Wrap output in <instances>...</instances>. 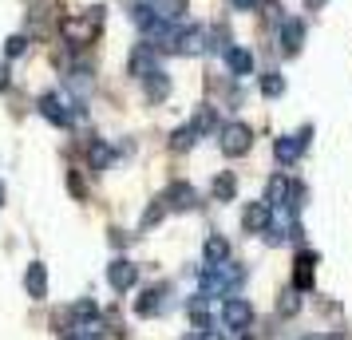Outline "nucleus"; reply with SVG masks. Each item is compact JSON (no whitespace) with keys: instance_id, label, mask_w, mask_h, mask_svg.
Returning <instances> with one entry per match:
<instances>
[{"instance_id":"f257e3e1","label":"nucleus","mask_w":352,"mask_h":340,"mask_svg":"<svg viewBox=\"0 0 352 340\" xmlns=\"http://www.w3.org/2000/svg\"><path fill=\"white\" fill-rule=\"evenodd\" d=\"M198 273V285H202V293L206 297H230V293L238 289L241 281H245V269H241L238 261L230 258V261H218V265H198L194 269Z\"/></svg>"},{"instance_id":"f03ea898","label":"nucleus","mask_w":352,"mask_h":340,"mask_svg":"<svg viewBox=\"0 0 352 340\" xmlns=\"http://www.w3.org/2000/svg\"><path fill=\"white\" fill-rule=\"evenodd\" d=\"M36 107L52 127H72L76 119H83V99H76L72 91H44Z\"/></svg>"},{"instance_id":"7ed1b4c3","label":"nucleus","mask_w":352,"mask_h":340,"mask_svg":"<svg viewBox=\"0 0 352 340\" xmlns=\"http://www.w3.org/2000/svg\"><path fill=\"white\" fill-rule=\"evenodd\" d=\"M218 146H222L226 159H241V155H250V146H254V131H250V123H222V131H218Z\"/></svg>"},{"instance_id":"20e7f679","label":"nucleus","mask_w":352,"mask_h":340,"mask_svg":"<svg viewBox=\"0 0 352 340\" xmlns=\"http://www.w3.org/2000/svg\"><path fill=\"white\" fill-rule=\"evenodd\" d=\"M309 139H313V127H301L297 135H281V139L273 143V155H277V162H281V166H293V162L305 155Z\"/></svg>"},{"instance_id":"39448f33","label":"nucleus","mask_w":352,"mask_h":340,"mask_svg":"<svg viewBox=\"0 0 352 340\" xmlns=\"http://www.w3.org/2000/svg\"><path fill=\"white\" fill-rule=\"evenodd\" d=\"M222 324L230 328V332H245V328L254 324V305H250V301H241V297H226Z\"/></svg>"},{"instance_id":"423d86ee","label":"nucleus","mask_w":352,"mask_h":340,"mask_svg":"<svg viewBox=\"0 0 352 340\" xmlns=\"http://www.w3.org/2000/svg\"><path fill=\"white\" fill-rule=\"evenodd\" d=\"M127 71L135 80H146L151 71H159V48L155 44H135L127 56Z\"/></svg>"},{"instance_id":"0eeeda50","label":"nucleus","mask_w":352,"mask_h":340,"mask_svg":"<svg viewBox=\"0 0 352 340\" xmlns=\"http://www.w3.org/2000/svg\"><path fill=\"white\" fill-rule=\"evenodd\" d=\"M162 202H166V210H198V190H194L190 182H170L166 186V194H162Z\"/></svg>"},{"instance_id":"6e6552de","label":"nucleus","mask_w":352,"mask_h":340,"mask_svg":"<svg viewBox=\"0 0 352 340\" xmlns=\"http://www.w3.org/2000/svg\"><path fill=\"white\" fill-rule=\"evenodd\" d=\"M107 281H111L115 293L135 289V281H139V265H131L127 258H115L111 265H107Z\"/></svg>"},{"instance_id":"1a4fd4ad","label":"nucleus","mask_w":352,"mask_h":340,"mask_svg":"<svg viewBox=\"0 0 352 340\" xmlns=\"http://www.w3.org/2000/svg\"><path fill=\"white\" fill-rule=\"evenodd\" d=\"M277 44L289 52V56H297L305 44V24L297 16H281V24H277Z\"/></svg>"},{"instance_id":"9d476101","label":"nucleus","mask_w":352,"mask_h":340,"mask_svg":"<svg viewBox=\"0 0 352 340\" xmlns=\"http://www.w3.org/2000/svg\"><path fill=\"white\" fill-rule=\"evenodd\" d=\"M241 226L250 229V234H265L273 226V206L270 202H250L245 210H241Z\"/></svg>"},{"instance_id":"9b49d317","label":"nucleus","mask_w":352,"mask_h":340,"mask_svg":"<svg viewBox=\"0 0 352 340\" xmlns=\"http://www.w3.org/2000/svg\"><path fill=\"white\" fill-rule=\"evenodd\" d=\"M202 52H210V32L206 28H182L178 32V56H202Z\"/></svg>"},{"instance_id":"f8f14e48","label":"nucleus","mask_w":352,"mask_h":340,"mask_svg":"<svg viewBox=\"0 0 352 340\" xmlns=\"http://www.w3.org/2000/svg\"><path fill=\"white\" fill-rule=\"evenodd\" d=\"M313 277H317V253H297V261H293V289L309 293L313 289Z\"/></svg>"},{"instance_id":"ddd939ff","label":"nucleus","mask_w":352,"mask_h":340,"mask_svg":"<svg viewBox=\"0 0 352 340\" xmlns=\"http://www.w3.org/2000/svg\"><path fill=\"white\" fill-rule=\"evenodd\" d=\"M24 289H28L32 301H44L48 297V269H44V261H32L24 269Z\"/></svg>"},{"instance_id":"4468645a","label":"nucleus","mask_w":352,"mask_h":340,"mask_svg":"<svg viewBox=\"0 0 352 340\" xmlns=\"http://www.w3.org/2000/svg\"><path fill=\"white\" fill-rule=\"evenodd\" d=\"M210 301H214V297H206L202 289L194 293V297H186V317L194 321L198 332H206V328H210Z\"/></svg>"},{"instance_id":"2eb2a0df","label":"nucleus","mask_w":352,"mask_h":340,"mask_svg":"<svg viewBox=\"0 0 352 340\" xmlns=\"http://www.w3.org/2000/svg\"><path fill=\"white\" fill-rule=\"evenodd\" d=\"M289 194H293V182L285 174H273L270 179V190H265V202H270L273 210H285L289 206Z\"/></svg>"},{"instance_id":"dca6fc26","label":"nucleus","mask_w":352,"mask_h":340,"mask_svg":"<svg viewBox=\"0 0 352 340\" xmlns=\"http://www.w3.org/2000/svg\"><path fill=\"white\" fill-rule=\"evenodd\" d=\"M143 91H146V99H151V103H162V99L170 95V76H166V71H151V76H146L143 80Z\"/></svg>"},{"instance_id":"f3484780","label":"nucleus","mask_w":352,"mask_h":340,"mask_svg":"<svg viewBox=\"0 0 352 340\" xmlns=\"http://www.w3.org/2000/svg\"><path fill=\"white\" fill-rule=\"evenodd\" d=\"M226 67H230L234 76H254V52L234 44V48L226 52Z\"/></svg>"},{"instance_id":"a211bd4d","label":"nucleus","mask_w":352,"mask_h":340,"mask_svg":"<svg viewBox=\"0 0 352 340\" xmlns=\"http://www.w3.org/2000/svg\"><path fill=\"white\" fill-rule=\"evenodd\" d=\"M162 297H166V289H162V285H151V289L139 297L135 313H139V317H155V313H162Z\"/></svg>"},{"instance_id":"6ab92c4d","label":"nucleus","mask_w":352,"mask_h":340,"mask_svg":"<svg viewBox=\"0 0 352 340\" xmlns=\"http://www.w3.org/2000/svg\"><path fill=\"white\" fill-rule=\"evenodd\" d=\"M194 127H198V135H218V107H210V103H202L198 111H194V119H190Z\"/></svg>"},{"instance_id":"aec40b11","label":"nucleus","mask_w":352,"mask_h":340,"mask_svg":"<svg viewBox=\"0 0 352 340\" xmlns=\"http://www.w3.org/2000/svg\"><path fill=\"white\" fill-rule=\"evenodd\" d=\"M72 321L76 324H96L99 321V305L91 301V297H80V301L72 305ZM76 324H72V328H76ZM72 328H67V332H72Z\"/></svg>"},{"instance_id":"412c9836","label":"nucleus","mask_w":352,"mask_h":340,"mask_svg":"<svg viewBox=\"0 0 352 340\" xmlns=\"http://www.w3.org/2000/svg\"><path fill=\"white\" fill-rule=\"evenodd\" d=\"M257 87H261L265 99H281L285 95V76H281V71H261V76H257Z\"/></svg>"},{"instance_id":"4be33fe9","label":"nucleus","mask_w":352,"mask_h":340,"mask_svg":"<svg viewBox=\"0 0 352 340\" xmlns=\"http://www.w3.org/2000/svg\"><path fill=\"white\" fill-rule=\"evenodd\" d=\"M202 253H206V265L230 261V242H226L222 234H210V238H206V245H202Z\"/></svg>"},{"instance_id":"5701e85b","label":"nucleus","mask_w":352,"mask_h":340,"mask_svg":"<svg viewBox=\"0 0 352 340\" xmlns=\"http://www.w3.org/2000/svg\"><path fill=\"white\" fill-rule=\"evenodd\" d=\"M210 190H214V198H218V202H234V194H238V179H234L230 170H218V179H214V186H210Z\"/></svg>"},{"instance_id":"b1692460","label":"nucleus","mask_w":352,"mask_h":340,"mask_svg":"<svg viewBox=\"0 0 352 340\" xmlns=\"http://www.w3.org/2000/svg\"><path fill=\"white\" fill-rule=\"evenodd\" d=\"M115 159V150L107 143H99V139H91V146H87V162H91V170H107Z\"/></svg>"},{"instance_id":"393cba45","label":"nucleus","mask_w":352,"mask_h":340,"mask_svg":"<svg viewBox=\"0 0 352 340\" xmlns=\"http://www.w3.org/2000/svg\"><path fill=\"white\" fill-rule=\"evenodd\" d=\"M194 143H198V127H194V123H186V127H178L175 135H170V150H178V155L190 150Z\"/></svg>"},{"instance_id":"a878e982","label":"nucleus","mask_w":352,"mask_h":340,"mask_svg":"<svg viewBox=\"0 0 352 340\" xmlns=\"http://www.w3.org/2000/svg\"><path fill=\"white\" fill-rule=\"evenodd\" d=\"M67 87L76 91V99H83L91 91V71L87 67H72V76H67Z\"/></svg>"},{"instance_id":"bb28decb","label":"nucleus","mask_w":352,"mask_h":340,"mask_svg":"<svg viewBox=\"0 0 352 340\" xmlns=\"http://www.w3.org/2000/svg\"><path fill=\"white\" fill-rule=\"evenodd\" d=\"M277 313H281V317H297V313H301V289L281 293V297H277Z\"/></svg>"},{"instance_id":"cd10ccee","label":"nucleus","mask_w":352,"mask_h":340,"mask_svg":"<svg viewBox=\"0 0 352 340\" xmlns=\"http://www.w3.org/2000/svg\"><path fill=\"white\" fill-rule=\"evenodd\" d=\"M155 8H159V16L166 20V24H175V20H182V12H186V0H155Z\"/></svg>"},{"instance_id":"c85d7f7f","label":"nucleus","mask_w":352,"mask_h":340,"mask_svg":"<svg viewBox=\"0 0 352 340\" xmlns=\"http://www.w3.org/2000/svg\"><path fill=\"white\" fill-rule=\"evenodd\" d=\"M234 48V40H230V28H226V24H214V28H210V52H230Z\"/></svg>"},{"instance_id":"c756f323","label":"nucleus","mask_w":352,"mask_h":340,"mask_svg":"<svg viewBox=\"0 0 352 340\" xmlns=\"http://www.w3.org/2000/svg\"><path fill=\"white\" fill-rule=\"evenodd\" d=\"M162 218H166V202H151V206H146V214H143V229H151V226H159Z\"/></svg>"},{"instance_id":"7c9ffc66","label":"nucleus","mask_w":352,"mask_h":340,"mask_svg":"<svg viewBox=\"0 0 352 340\" xmlns=\"http://www.w3.org/2000/svg\"><path fill=\"white\" fill-rule=\"evenodd\" d=\"M24 52H28V36H8V40H4V56H8V60H16V56H24Z\"/></svg>"},{"instance_id":"2f4dec72","label":"nucleus","mask_w":352,"mask_h":340,"mask_svg":"<svg viewBox=\"0 0 352 340\" xmlns=\"http://www.w3.org/2000/svg\"><path fill=\"white\" fill-rule=\"evenodd\" d=\"M234 8H238V12H257L261 0H234Z\"/></svg>"},{"instance_id":"473e14b6","label":"nucleus","mask_w":352,"mask_h":340,"mask_svg":"<svg viewBox=\"0 0 352 340\" xmlns=\"http://www.w3.org/2000/svg\"><path fill=\"white\" fill-rule=\"evenodd\" d=\"M67 186H72V194H76V198H83V182H80V174H76V170L67 174Z\"/></svg>"},{"instance_id":"72a5a7b5","label":"nucleus","mask_w":352,"mask_h":340,"mask_svg":"<svg viewBox=\"0 0 352 340\" xmlns=\"http://www.w3.org/2000/svg\"><path fill=\"white\" fill-rule=\"evenodd\" d=\"M127 242H131V238L123 234V229H111V245H127Z\"/></svg>"},{"instance_id":"f704fd0d","label":"nucleus","mask_w":352,"mask_h":340,"mask_svg":"<svg viewBox=\"0 0 352 340\" xmlns=\"http://www.w3.org/2000/svg\"><path fill=\"white\" fill-rule=\"evenodd\" d=\"M202 340H226L222 332H214V328H206V332H202Z\"/></svg>"},{"instance_id":"c9c22d12","label":"nucleus","mask_w":352,"mask_h":340,"mask_svg":"<svg viewBox=\"0 0 352 340\" xmlns=\"http://www.w3.org/2000/svg\"><path fill=\"white\" fill-rule=\"evenodd\" d=\"M8 87V67H0V91Z\"/></svg>"},{"instance_id":"e433bc0d","label":"nucleus","mask_w":352,"mask_h":340,"mask_svg":"<svg viewBox=\"0 0 352 340\" xmlns=\"http://www.w3.org/2000/svg\"><path fill=\"white\" fill-rule=\"evenodd\" d=\"M301 340H333V337H324V332H309V337H301Z\"/></svg>"},{"instance_id":"4c0bfd02","label":"nucleus","mask_w":352,"mask_h":340,"mask_svg":"<svg viewBox=\"0 0 352 340\" xmlns=\"http://www.w3.org/2000/svg\"><path fill=\"white\" fill-rule=\"evenodd\" d=\"M305 4H309V8H324V4H329V0H305Z\"/></svg>"},{"instance_id":"58836bf2","label":"nucleus","mask_w":352,"mask_h":340,"mask_svg":"<svg viewBox=\"0 0 352 340\" xmlns=\"http://www.w3.org/2000/svg\"><path fill=\"white\" fill-rule=\"evenodd\" d=\"M60 340H83V337H80V332H64Z\"/></svg>"},{"instance_id":"ea45409f","label":"nucleus","mask_w":352,"mask_h":340,"mask_svg":"<svg viewBox=\"0 0 352 340\" xmlns=\"http://www.w3.org/2000/svg\"><path fill=\"white\" fill-rule=\"evenodd\" d=\"M0 202H4V182H0Z\"/></svg>"}]
</instances>
